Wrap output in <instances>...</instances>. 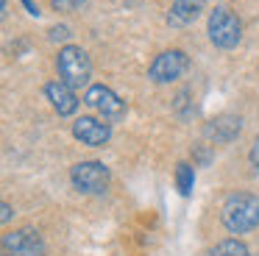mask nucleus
Wrapping results in <instances>:
<instances>
[{
  "instance_id": "1",
  "label": "nucleus",
  "mask_w": 259,
  "mask_h": 256,
  "mask_svg": "<svg viewBox=\"0 0 259 256\" xmlns=\"http://www.w3.org/2000/svg\"><path fill=\"white\" fill-rule=\"evenodd\" d=\"M226 231L231 234H248L259 226V198L251 192H234L229 195V200L223 203L220 211Z\"/></svg>"
},
{
  "instance_id": "2",
  "label": "nucleus",
  "mask_w": 259,
  "mask_h": 256,
  "mask_svg": "<svg viewBox=\"0 0 259 256\" xmlns=\"http://www.w3.org/2000/svg\"><path fill=\"white\" fill-rule=\"evenodd\" d=\"M56 70H59V81H64L67 87L81 89V87H90V78H92V61L87 56L84 48L78 45H64L56 56Z\"/></svg>"
},
{
  "instance_id": "3",
  "label": "nucleus",
  "mask_w": 259,
  "mask_h": 256,
  "mask_svg": "<svg viewBox=\"0 0 259 256\" xmlns=\"http://www.w3.org/2000/svg\"><path fill=\"white\" fill-rule=\"evenodd\" d=\"M206 33L214 48L231 50L242 39V22L229 6H214V11L209 14V22H206Z\"/></svg>"
},
{
  "instance_id": "4",
  "label": "nucleus",
  "mask_w": 259,
  "mask_h": 256,
  "mask_svg": "<svg viewBox=\"0 0 259 256\" xmlns=\"http://www.w3.org/2000/svg\"><path fill=\"white\" fill-rule=\"evenodd\" d=\"M187 67H190V59H187L184 50H164V53H159L151 61L148 78L153 83H173L187 72Z\"/></svg>"
},
{
  "instance_id": "5",
  "label": "nucleus",
  "mask_w": 259,
  "mask_h": 256,
  "mask_svg": "<svg viewBox=\"0 0 259 256\" xmlns=\"http://www.w3.org/2000/svg\"><path fill=\"white\" fill-rule=\"evenodd\" d=\"M70 181L78 192L98 195L109 187V167L103 161H78L70 170Z\"/></svg>"
},
{
  "instance_id": "6",
  "label": "nucleus",
  "mask_w": 259,
  "mask_h": 256,
  "mask_svg": "<svg viewBox=\"0 0 259 256\" xmlns=\"http://www.w3.org/2000/svg\"><path fill=\"white\" fill-rule=\"evenodd\" d=\"M84 103L90 106V109H95L98 114H101V120H106V122H117V120L125 117V103L109 87H103V83L87 87Z\"/></svg>"
},
{
  "instance_id": "7",
  "label": "nucleus",
  "mask_w": 259,
  "mask_h": 256,
  "mask_svg": "<svg viewBox=\"0 0 259 256\" xmlns=\"http://www.w3.org/2000/svg\"><path fill=\"white\" fill-rule=\"evenodd\" d=\"M73 137L81 145H90V148H103V145L112 139V125L106 120H98V117H78L73 122Z\"/></svg>"
},
{
  "instance_id": "8",
  "label": "nucleus",
  "mask_w": 259,
  "mask_h": 256,
  "mask_svg": "<svg viewBox=\"0 0 259 256\" xmlns=\"http://www.w3.org/2000/svg\"><path fill=\"white\" fill-rule=\"evenodd\" d=\"M3 248L12 256H45V242H42L39 231L34 228H20L3 237Z\"/></svg>"
},
{
  "instance_id": "9",
  "label": "nucleus",
  "mask_w": 259,
  "mask_h": 256,
  "mask_svg": "<svg viewBox=\"0 0 259 256\" xmlns=\"http://www.w3.org/2000/svg\"><path fill=\"white\" fill-rule=\"evenodd\" d=\"M45 98L51 100V106L59 111V117H70L78 109V98H75V89L67 87L64 81H51L45 83Z\"/></svg>"
},
{
  "instance_id": "10",
  "label": "nucleus",
  "mask_w": 259,
  "mask_h": 256,
  "mask_svg": "<svg viewBox=\"0 0 259 256\" xmlns=\"http://www.w3.org/2000/svg\"><path fill=\"white\" fill-rule=\"evenodd\" d=\"M206 9V0H173L167 11V25L184 28L190 22H195L201 17V11Z\"/></svg>"
},
{
  "instance_id": "11",
  "label": "nucleus",
  "mask_w": 259,
  "mask_h": 256,
  "mask_svg": "<svg viewBox=\"0 0 259 256\" xmlns=\"http://www.w3.org/2000/svg\"><path fill=\"white\" fill-rule=\"evenodd\" d=\"M240 131H242V120L237 114H220L206 125V137L214 139L218 145H226V142H231V139H237Z\"/></svg>"
},
{
  "instance_id": "12",
  "label": "nucleus",
  "mask_w": 259,
  "mask_h": 256,
  "mask_svg": "<svg viewBox=\"0 0 259 256\" xmlns=\"http://www.w3.org/2000/svg\"><path fill=\"white\" fill-rule=\"evenodd\" d=\"M209 256H251V250H248L240 239H223L220 245H214Z\"/></svg>"
},
{
  "instance_id": "13",
  "label": "nucleus",
  "mask_w": 259,
  "mask_h": 256,
  "mask_svg": "<svg viewBox=\"0 0 259 256\" xmlns=\"http://www.w3.org/2000/svg\"><path fill=\"white\" fill-rule=\"evenodd\" d=\"M176 184H179V192L181 195H190L192 192V184H195V173H192V164L181 161L176 167Z\"/></svg>"
},
{
  "instance_id": "14",
  "label": "nucleus",
  "mask_w": 259,
  "mask_h": 256,
  "mask_svg": "<svg viewBox=\"0 0 259 256\" xmlns=\"http://www.w3.org/2000/svg\"><path fill=\"white\" fill-rule=\"evenodd\" d=\"M87 0H51V6L56 11H78Z\"/></svg>"
},
{
  "instance_id": "15",
  "label": "nucleus",
  "mask_w": 259,
  "mask_h": 256,
  "mask_svg": "<svg viewBox=\"0 0 259 256\" xmlns=\"http://www.w3.org/2000/svg\"><path fill=\"white\" fill-rule=\"evenodd\" d=\"M70 39V28L67 25H53L51 28V42H64Z\"/></svg>"
},
{
  "instance_id": "16",
  "label": "nucleus",
  "mask_w": 259,
  "mask_h": 256,
  "mask_svg": "<svg viewBox=\"0 0 259 256\" xmlns=\"http://www.w3.org/2000/svg\"><path fill=\"white\" fill-rule=\"evenodd\" d=\"M20 3H23V6H25V11H28V14H31V17H39V6H36V3H34V0H20Z\"/></svg>"
},
{
  "instance_id": "17",
  "label": "nucleus",
  "mask_w": 259,
  "mask_h": 256,
  "mask_svg": "<svg viewBox=\"0 0 259 256\" xmlns=\"http://www.w3.org/2000/svg\"><path fill=\"white\" fill-rule=\"evenodd\" d=\"M251 161H253V167L259 170V139L253 142V148H251Z\"/></svg>"
},
{
  "instance_id": "18",
  "label": "nucleus",
  "mask_w": 259,
  "mask_h": 256,
  "mask_svg": "<svg viewBox=\"0 0 259 256\" xmlns=\"http://www.w3.org/2000/svg\"><path fill=\"white\" fill-rule=\"evenodd\" d=\"M0 220H3V223L12 220V206H9V203H3V215H0Z\"/></svg>"
},
{
  "instance_id": "19",
  "label": "nucleus",
  "mask_w": 259,
  "mask_h": 256,
  "mask_svg": "<svg viewBox=\"0 0 259 256\" xmlns=\"http://www.w3.org/2000/svg\"><path fill=\"white\" fill-rule=\"evenodd\" d=\"M3 256H12V253H3Z\"/></svg>"
}]
</instances>
